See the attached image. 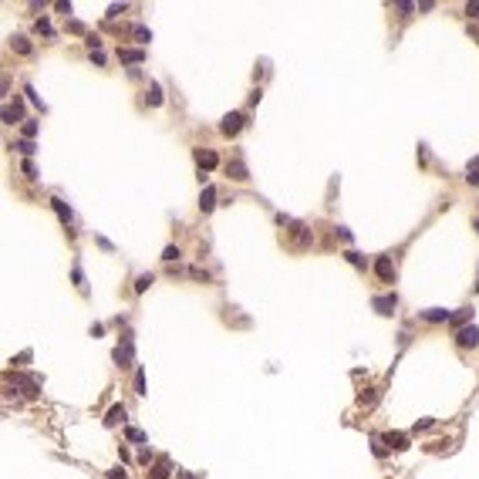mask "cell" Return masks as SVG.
Instances as JSON below:
<instances>
[{
	"label": "cell",
	"instance_id": "cell-1",
	"mask_svg": "<svg viewBox=\"0 0 479 479\" xmlns=\"http://www.w3.org/2000/svg\"><path fill=\"white\" fill-rule=\"evenodd\" d=\"M243 125H247V115H243V112H230V115L219 122V132H223V135H236Z\"/></svg>",
	"mask_w": 479,
	"mask_h": 479
},
{
	"label": "cell",
	"instance_id": "cell-2",
	"mask_svg": "<svg viewBox=\"0 0 479 479\" xmlns=\"http://www.w3.org/2000/svg\"><path fill=\"white\" fill-rule=\"evenodd\" d=\"M456 344H459V347H479V328L476 324L459 328V331H456Z\"/></svg>",
	"mask_w": 479,
	"mask_h": 479
},
{
	"label": "cell",
	"instance_id": "cell-3",
	"mask_svg": "<svg viewBox=\"0 0 479 479\" xmlns=\"http://www.w3.org/2000/svg\"><path fill=\"white\" fill-rule=\"evenodd\" d=\"M375 274H378L381 283H392V280H395V264H392V257H378V260H375Z\"/></svg>",
	"mask_w": 479,
	"mask_h": 479
},
{
	"label": "cell",
	"instance_id": "cell-4",
	"mask_svg": "<svg viewBox=\"0 0 479 479\" xmlns=\"http://www.w3.org/2000/svg\"><path fill=\"white\" fill-rule=\"evenodd\" d=\"M395 304H398V297H395V294H385V297H375V300H371V307H375L378 314H392V311H395Z\"/></svg>",
	"mask_w": 479,
	"mask_h": 479
},
{
	"label": "cell",
	"instance_id": "cell-5",
	"mask_svg": "<svg viewBox=\"0 0 479 479\" xmlns=\"http://www.w3.org/2000/svg\"><path fill=\"white\" fill-rule=\"evenodd\" d=\"M196 162H199V169H216V165H219V155H216L213 149H199V152H196Z\"/></svg>",
	"mask_w": 479,
	"mask_h": 479
},
{
	"label": "cell",
	"instance_id": "cell-6",
	"mask_svg": "<svg viewBox=\"0 0 479 479\" xmlns=\"http://www.w3.org/2000/svg\"><path fill=\"white\" fill-rule=\"evenodd\" d=\"M422 317H425V321H432V324H442V321H452V311H442V307H429V311H422Z\"/></svg>",
	"mask_w": 479,
	"mask_h": 479
},
{
	"label": "cell",
	"instance_id": "cell-7",
	"mask_svg": "<svg viewBox=\"0 0 479 479\" xmlns=\"http://www.w3.org/2000/svg\"><path fill=\"white\" fill-rule=\"evenodd\" d=\"M226 172H230V179H236V182H243V179H247V165H243L240 159L226 162Z\"/></svg>",
	"mask_w": 479,
	"mask_h": 479
},
{
	"label": "cell",
	"instance_id": "cell-8",
	"mask_svg": "<svg viewBox=\"0 0 479 479\" xmlns=\"http://www.w3.org/2000/svg\"><path fill=\"white\" fill-rule=\"evenodd\" d=\"M115 361H118V368H129V361H132V341H125V347H115Z\"/></svg>",
	"mask_w": 479,
	"mask_h": 479
},
{
	"label": "cell",
	"instance_id": "cell-9",
	"mask_svg": "<svg viewBox=\"0 0 479 479\" xmlns=\"http://www.w3.org/2000/svg\"><path fill=\"white\" fill-rule=\"evenodd\" d=\"M213 206H216V189H213V186H206L203 196H199V209H203V213H209Z\"/></svg>",
	"mask_w": 479,
	"mask_h": 479
},
{
	"label": "cell",
	"instance_id": "cell-10",
	"mask_svg": "<svg viewBox=\"0 0 479 479\" xmlns=\"http://www.w3.org/2000/svg\"><path fill=\"white\" fill-rule=\"evenodd\" d=\"M118 422H125V405H112L105 415V425H118Z\"/></svg>",
	"mask_w": 479,
	"mask_h": 479
},
{
	"label": "cell",
	"instance_id": "cell-11",
	"mask_svg": "<svg viewBox=\"0 0 479 479\" xmlns=\"http://www.w3.org/2000/svg\"><path fill=\"white\" fill-rule=\"evenodd\" d=\"M3 122H7V125L20 122V101H14V105H3Z\"/></svg>",
	"mask_w": 479,
	"mask_h": 479
},
{
	"label": "cell",
	"instance_id": "cell-12",
	"mask_svg": "<svg viewBox=\"0 0 479 479\" xmlns=\"http://www.w3.org/2000/svg\"><path fill=\"white\" fill-rule=\"evenodd\" d=\"M388 446L402 452V449H409V435L405 432H388Z\"/></svg>",
	"mask_w": 479,
	"mask_h": 479
},
{
	"label": "cell",
	"instance_id": "cell-13",
	"mask_svg": "<svg viewBox=\"0 0 479 479\" xmlns=\"http://www.w3.org/2000/svg\"><path fill=\"white\" fill-rule=\"evenodd\" d=\"M152 479H169V459L162 456V459H155V466H152Z\"/></svg>",
	"mask_w": 479,
	"mask_h": 479
},
{
	"label": "cell",
	"instance_id": "cell-14",
	"mask_svg": "<svg viewBox=\"0 0 479 479\" xmlns=\"http://www.w3.org/2000/svg\"><path fill=\"white\" fill-rule=\"evenodd\" d=\"M118 58H122V61H129V65L145 61V54H142V51H132V48H122V51H118Z\"/></svg>",
	"mask_w": 479,
	"mask_h": 479
},
{
	"label": "cell",
	"instance_id": "cell-15",
	"mask_svg": "<svg viewBox=\"0 0 479 479\" xmlns=\"http://www.w3.org/2000/svg\"><path fill=\"white\" fill-rule=\"evenodd\" d=\"M10 48H14V51H20V54H31V41H27V37H20V34H17V37H10Z\"/></svg>",
	"mask_w": 479,
	"mask_h": 479
},
{
	"label": "cell",
	"instance_id": "cell-16",
	"mask_svg": "<svg viewBox=\"0 0 479 479\" xmlns=\"http://www.w3.org/2000/svg\"><path fill=\"white\" fill-rule=\"evenodd\" d=\"M51 206H54V213L61 216V223H71V219H74V216H71V209L61 203V199H51Z\"/></svg>",
	"mask_w": 479,
	"mask_h": 479
},
{
	"label": "cell",
	"instance_id": "cell-17",
	"mask_svg": "<svg viewBox=\"0 0 479 479\" xmlns=\"http://www.w3.org/2000/svg\"><path fill=\"white\" fill-rule=\"evenodd\" d=\"M132 34H135L138 44H149V41H152V31H149V27H132Z\"/></svg>",
	"mask_w": 479,
	"mask_h": 479
},
{
	"label": "cell",
	"instance_id": "cell-18",
	"mask_svg": "<svg viewBox=\"0 0 479 479\" xmlns=\"http://www.w3.org/2000/svg\"><path fill=\"white\" fill-rule=\"evenodd\" d=\"M14 149H20V152H24V155H34V152H37V145H34V142H31V138H20V142H17V145H14Z\"/></svg>",
	"mask_w": 479,
	"mask_h": 479
},
{
	"label": "cell",
	"instance_id": "cell-19",
	"mask_svg": "<svg viewBox=\"0 0 479 479\" xmlns=\"http://www.w3.org/2000/svg\"><path fill=\"white\" fill-rule=\"evenodd\" d=\"M179 257H182L179 247H165V250H162V260H165V264H172V260H179Z\"/></svg>",
	"mask_w": 479,
	"mask_h": 479
},
{
	"label": "cell",
	"instance_id": "cell-20",
	"mask_svg": "<svg viewBox=\"0 0 479 479\" xmlns=\"http://www.w3.org/2000/svg\"><path fill=\"white\" fill-rule=\"evenodd\" d=\"M469 317H473V311H469V307H462L459 314H452V321H449V324H466Z\"/></svg>",
	"mask_w": 479,
	"mask_h": 479
},
{
	"label": "cell",
	"instance_id": "cell-21",
	"mask_svg": "<svg viewBox=\"0 0 479 479\" xmlns=\"http://www.w3.org/2000/svg\"><path fill=\"white\" fill-rule=\"evenodd\" d=\"M149 101H152V105H162V88H159V84L149 88Z\"/></svg>",
	"mask_w": 479,
	"mask_h": 479
},
{
	"label": "cell",
	"instance_id": "cell-22",
	"mask_svg": "<svg viewBox=\"0 0 479 479\" xmlns=\"http://www.w3.org/2000/svg\"><path fill=\"white\" fill-rule=\"evenodd\" d=\"M344 257H347V264H351V267H364V257H361V253H354V250H347Z\"/></svg>",
	"mask_w": 479,
	"mask_h": 479
},
{
	"label": "cell",
	"instance_id": "cell-23",
	"mask_svg": "<svg viewBox=\"0 0 479 479\" xmlns=\"http://www.w3.org/2000/svg\"><path fill=\"white\" fill-rule=\"evenodd\" d=\"M371 446H375V456H385L388 449H385V439L381 435H371Z\"/></svg>",
	"mask_w": 479,
	"mask_h": 479
},
{
	"label": "cell",
	"instance_id": "cell-24",
	"mask_svg": "<svg viewBox=\"0 0 479 479\" xmlns=\"http://www.w3.org/2000/svg\"><path fill=\"white\" fill-rule=\"evenodd\" d=\"M149 283H152V274H142L135 280V290H138V294H142V290H149Z\"/></svg>",
	"mask_w": 479,
	"mask_h": 479
},
{
	"label": "cell",
	"instance_id": "cell-25",
	"mask_svg": "<svg viewBox=\"0 0 479 479\" xmlns=\"http://www.w3.org/2000/svg\"><path fill=\"white\" fill-rule=\"evenodd\" d=\"M466 179H469V186H479V159H476V165H469V176Z\"/></svg>",
	"mask_w": 479,
	"mask_h": 479
},
{
	"label": "cell",
	"instance_id": "cell-26",
	"mask_svg": "<svg viewBox=\"0 0 479 479\" xmlns=\"http://www.w3.org/2000/svg\"><path fill=\"white\" fill-rule=\"evenodd\" d=\"M37 135V122H24V138H34Z\"/></svg>",
	"mask_w": 479,
	"mask_h": 479
},
{
	"label": "cell",
	"instance_id": "cell-27",
	"mask_svg": "<svg viewBox=\"0 0 479 479\" xmlns=\"http://www.w3.org/2000/svg\"><path fill=\"white\" fill-rule=\"evenodd\" d=\"M135 392L145 395V375H142V371H135Z\"/></svg>",
	"mask_w": 479,
	"mask_h": 479
},
{
	"label": "cell",
	"instance_id": "cell-28",
	"mask_svg": "<svg viewBox=\"0 0 479 479\" xmlns=\"http://www.w3.org/2000/svg\"><path fill=\"white\" fill-rule=\"evenodd\" d=\"M125 435H129V439H132V442H145V432H138V429H129V432H125Z\"/></svg>",
	"mask_w": 479,
	"mask_h": 479
},
{
	"label": "cell",
	"instance_id": "cell-29",
	"mask_svg": "<svg viewBox=\"0 0 479 479\" xmlns=\"http://www.w3.org/2000/svg\"><path fill=\"white\" fill-rule=\"evenodd\" d=\"M138 462L149 466V462H152V449H142V452H138Z\"/></svg>",
	"mask_w": 479,
	"mask_h": 479
},
{
	"label": "cell",
	"instance_id": "cell-30",
	"mask_svg": "<svg viewBox=\"0 0 479 479\" xmlns=\"http://www.w3.org/2000/svg\"><path fill=\"white\" fill-rule=\"evenodd\" d=\"M71 277H74V283H78V287H81V290H84V274H81V270H78V267H74V274H71Z\"/></svg>",
	"mask_w": 479,
	"mask_h": 479
},
{
	"label": "cell",
	"instance_id": "cell-31",
	"mask_svg": "<svg viewBox=\"0 0 479 479\" xmlns=\"http://www.w3.org/2000/svg\"><path fill=\"white\" fill-rule=\"evenodd\" d=\"M118 14H125V7H118V3H112V7H108V17H118Z\"/></svg>",
	"mask_w": 479,
	"mask_h": 479
},
{
	"label": "cell",
	"instance_id": "cell-32",
	"mask_svg": "<svg viewBox=\"0 0 479 479\" xmlns=\"http://www.w3.org/2000/svg\"><path fill=\"white\" fill-rule=\"evenodd\" d=\"M37 31H44V34H51V24H48V17H41V20H37Z\"/></svg>",
	"mask_w": 479,
	"mask_h": 479
},
{
	"label": "cell",
	"instance_id": "cell-33",
	"mask_svg": "<svg viewBox=\"0 0 479 479\" xmlns=\"http://www.w3.org/2000/svg\"><path fill=\"white\" fill-rule=\"evenodd\" d=\"M466 14H469V17H479V3H466Z\"/></svg>",
	"mask_w": 479,
	"mask_h": 479
},
{
	"label": "cell",
	"instance_id": "cell-34",
	"mask_svg": "<svg viewBox=\"0 0 479 479\" xmlns=\"http://www.w3.org/2000/svg\"><path fill=\"white\" fill-rule=\"evenodd\" d=\"M108 479H125V469H122V466H118V469H112V473H108Z\"/></svg>",
	"mask_w": 479,
	"mask_h": 479
},
{
	"label": "cell",
	"instance_id": "cell-35",
	"mask_svg": "<svg viewBox=\"0 0 479 479\" xmlns=\"http://www.w3.org/2000/svg\"><path fill=\"white\" fill-rule=\"evenodd\" d=\"M179 479H193V476H189V473H182V476H179Z\"/></svg>",
	"mask_w": 479,
	"mask_h": 479
},
{
	"label": "cell",
	"instance_id": "cell-36",
	"mask_svg": "<svg viewBox=\"0 0 479 479\" xmlns=\"http://www.w3.org/2000/svg\"><path fill=\"white\" fill-rule=\"evenodd\" d=\"M476 230H479V216H476Z\"/></svg>",
	"mask_w": 479,
	"mask_h": 479
},
{
	"label": "cell",
	"instance_id": "cell-37",
	"mask_svg": "<svg viewBox=\"0 0 479 479\" xmlns=\"http://www.w3.org/2000/svg\"><path fill=\"white\" fill-rule=\"evenodd\" d=\"M476 290H479V283H476Z\"/></svg>",
	"mask_w": 479,
	"mask_h": 479
}]
</instances>
